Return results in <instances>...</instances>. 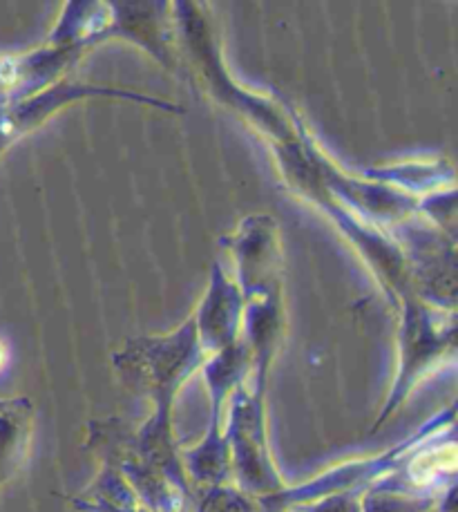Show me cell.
Wrapping results in <instances>:
<instances>
[{
    "label": "cell",
    "instance_id": "6da1fadb",
    "mask_svg": "<svg viewBox=\"0 0 458 512\" xmlns=\"http://www.w3.org/2000/svg\"><path fill=\"white\" fill-rule=\"evenodd\" d=\"M5 360H7V354H5V347H3V343H0V369H3V365H5Z\"/></svg>",
    "mask_w": 458,
    "mask_h": 512
}]
</instances>
